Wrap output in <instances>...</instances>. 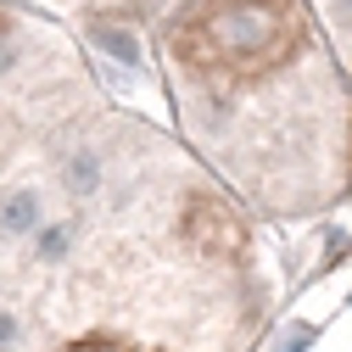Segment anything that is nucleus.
I'll return each mask as SVG.
<instances>
[{"instance_id":"1","label":"nucleus","mask_w":352,"mask_h":352,"mask_svg":"<svg viewBox=\"0 0 352 352\" xmlns=\"http://www.w3.org/2000/svg\"><path fill=\"white\" fill-rule=\"evenodd\" d=\"M162 56L190 146L241 201L314 218L352 196V73L307 0H173Z\"/></svg>"},{"instance_id":"2","label":"nucleus","mask_w":352,"mask_h":352,"mask_svg":"<svg viewBox=\"0 0 352 352\" xmlns=\"http://www.w3.org/2000/svg\"><path fill=\"white\" fill-rule=\"evenodd\" d=\"M107 96L90 62L23 0H0V285L67 201Z\"/></svg>"},{"instance_id":"3","label":"nucleus","mask_w":352,"mask_h":352,"mask_svg":"<svg viewBox=\"0 0 352 352\" xmlns=\"http://www.w3.org/2000/svg\"><path fill=\"white\" fill-rule=\"evenodd\" d=\"M39 6L78 12V17H96V23H118V17H157L173 0H39Z\"/></svg>"},{"instance_id":"4","label":"nucleus","mask_w":352,"mask_h":352,"mask_svg":"<svg viewBox=\"0 0 352 352\" xmlns=\"http://www.w3.org/2000/svg\"><path fill=\"white\" fill-rule=\"evenodd\" d=\"M307 12L319 17V28H324V39L336 45L341 67L352 73V0H307Z\"/></svg>"}]
</instances>
